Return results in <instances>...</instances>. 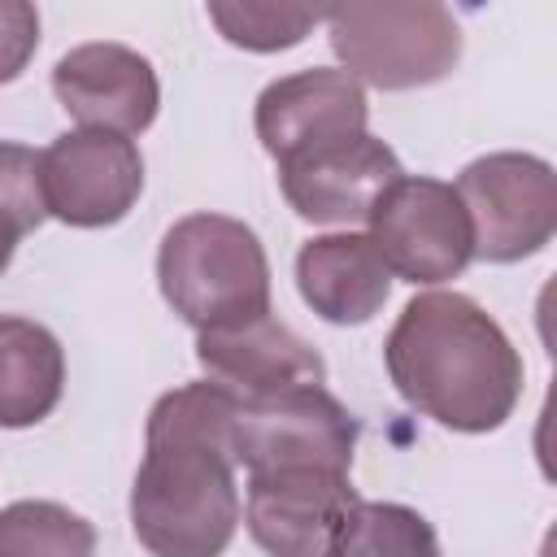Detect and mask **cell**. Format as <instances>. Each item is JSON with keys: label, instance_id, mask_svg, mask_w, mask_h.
Wrapping results in <instances>:
<instances>
[{"label": "cell", "instance_id": "obj_1", "mask_svg": "<svg viewBox=\"0 0 557 557\" xmlns=\"http://www.w3.org/2000/svg\"><path fill=\"white\" fill-rule=\"evenodd\" d=\"M235 396L218 383L165 392L148 413L131 527L152 557H218L239 527L231 457Z\"/></svg>", "mask_w": 557, "mask_h": 557}, {"label": "cell", "instance_id": "obj_2", "mask_svg": "<svg viewBox=\"0 0 557 557\" xmlns=\"http://www.w3.org/2000/svg\"><path fill=\"white\" fill-rule=\"evenodd\" d=\"M396 392L448 431H496L522 396V357L500 322L461 292H426L387 335Z\"/></svg>", "mask_w": 557, "mask_h": 557}, {"label": "cell", "instance_id": "obj_3", "mask_svg": "<svg viewBox=\"0 0 557 557\" xmlns=\"http://www.w3.org/2000/svg\"><path fill=\"white\" fill-rule=\"evenodd\" d=\"M157 278L170 309L196 331L270 313L265 248L244 222L222 213H191L174 222L157 252Z\"/></svg>", "mask_w": 557, "mask_h": 557}, {"label": "cell", "instance_id": "obj_4", "mask_svg": "<svg viewBox=\"0 0 557 557\" xmlns=\"http://www.w3.org/2000/svg\"><path fill=\"white\" fill-rule=\"evenodd\" d=\"M331 48L352 78L383 91L426 87L461 57V26L444 4H339L326 9Z\"/></svg>", "mask_w": 557, "mask_h": 557}, {"label": "cell", "instance_id": "obj_5", "mask_svg": "<svg viewBox=\"0 0 557 557\" xmlns=\"http://www.w3.org/2000/svg\"><path fill=\"white\" fill-rule=\"evenodd\" d=\"M457 200L474 257L509 265L540 252L557 226V174L531 152H492L461 170Z\"/></svg>", "mask_w": 557, "mask_h": 557}, {"label": "cell", "instance_id": "obj_6", "mask_svg": "<svg viewBox=\"0 0 557 557\" xmlns=\"http://www.w3.org/2000/svg\"><path fill=\"white\" fill-rule=\"evenodd\" d=\"M231 457L248 474L261 470H339L348 474L357 448V418L322 387H292L261 400H235Z\"/></svg>", "mask_w": 557, "mask_h": 557}, {"label": "cell", "instance_id": "obj_7", "mask_svg": "<svg viewBox=\"0 0 557 557\" xmlns=\"http://www.w3.org/2000/svg\"><path fill=\"white\" fill-rule=\"evenodd\" d=\"M370 244L383 265L409 283H444L474 257L457 191L440 178H396L370 209Z\"/></svg>", "mask_w": 557, "mask_h": 557}, {"label": "cell", "instance_id": "obj_8", "mask_svg": "<svg viewBox=\"0 0 557 557\" xmlns=\"http://www.w3.org/2000/svg\"><path fill=\"white\" fill-rule=\"evenodd\" d=\"M39 187L52 218L70 226H113L144 191V157L126 135L70 131L39 152Z\"/></svg>", "mask_w": 557, "mask_h": 557}, {"label": "cell", "instance_id": "obj_9", "mask_svg": "<svg viewBox=\"0 0 557 557\" xmlns=\"http://www.w3.org/2000/svg\"><path fill=\"white\" fill-rule=\"evenodd\" d=\"M357 492L348 474L296 466L248 474V535L270 557H326L335 531L352 513Z\"/></svg>", "mask_w": 557, "mask_h": 557}, {"label": "cell", "instance_id": "obj_10", "mask_svg": "<svg viewBox=\"0 0 557 557\" xmlns=\"http://www.w3.org/2000/svg\"><path fill=\"white\" fill-rule=\"evenodd\" d=\"M366 91L348 70H300L257 96V139L274 161L366 135Z\"/></svg>", "mask_w": 557, "mask_h": 557}, {"label": "cell", "instance_id": "obj_11", "mask_svg": "<svg viewBox=\"0 0 557 557\" xmlns=\"http://www.w3.org/2000/svg\"><path fill=\"white\" fill-rule=\"evenodd\" d=\"M52 91L83 131L139 135L152 126L161 87L152 65L126 44H83L70 48L52 70Z\"/></svg>", "mask_w": 557, "mask_h": 557}, {"label": "cell", "instance_id": "obj_12", "mask_svg": "<svg viewBox=\"0 0 557 557\" xmlns=\"http://www.w3.org/2000/svg\"><path fill=\"white\" fill-rule=\"evenodd\" d=\"M196 357L209 374V383L226 387L235 400H261L292 387H322L326 366L292 326L261 313L235 326L200 331Z\"/></svg>", "mask_w": 557, "mask_h": 557}, {"label": "cell", "instance_id": "obj_13", "mask_svg": "<svg viewBox=\"0 0 557 557\" xmlns=\"http://www.w3.org/2000/svg\"><path fill=\"white\" fill-rule=\"evenodd\" d=\"M396 178H400V161L374 135H357V139L318 148L309 157L278 161V183L287 205L305 222H322V226L366 222L379 196Z\"/></svg>", "mask_w": 557, "mask_h": 557}, {"label": "cell", "instance_id": "obj_14", "mask_svg": "<svg viewBox=\"0 0 557 557\" xmlns=\"http://www.w3.org/2000/svg\"><path fill=\"white\" fill-rule=\"evenodd\" d=\"M296 283L318 318L335 326H357L383 309L392 292V270L383 265L370 235L344 231V235H318L300 248Z\"/></svg>", "mask_w": 557, "mask_h": 557}, {"label": "cell", "instance_id": "obj_15", "mask_svg": "<svg viewBox=\"0 0 557 557\" xmlns=\"http://www.w3.org/2000/svg\"><path fill=\"white\" fill-rule=\"evenodd\" d=\"M65 387V352L57 335L30 318H0V426L44 422Z\"/></svg>", "mask_w": 557, "mask_h": 557}, {"label": "cell", "instance_id": "obj_16", "mask_svg": "<svg viewBox=\"0 0 557 557\" xmlns=\"http://www.w3.org/2000/svg\"><path fill=\"white\" fill-rule=\"evenodd\" d=\"M0 557H100V540L57 500H13L0 509Z\"/></svg>", "mask_w": 557, "mask_h": 557}, {"label": "cell", "instance_id": "obj_17", "mask_svg": "<svg viewBox=\"0 0 557 557\" xmlns=\"http://www.w3.org/2000/svg\"><path fill=\"white\" fill-rule=\"evenodd\" d=\"M326 557H440V540L431 522L409 505L357 500Z\"/></svg>", "mask_w": 557, "mask_h": 557}, {"label": "cell", "instance_id": "obj_18", "mask_svg": "<svg viewBox=\"0 0 557 557\" xmlns=\"http://www.w3.org/2000/svg\"><path fill=\"white\" fill-rule=\"evenodd\" d=\"M209 22L248 52H278L300 44L318 22L322 9H300V4H209Z\"/></svg>", "mask_w": 557, "mask_h": 557}, {"label": "cell", "instance_id": "obj_19", "mask_svg": "<svg viewBox=\"0 0 557 557\" xmlns=\"http://www.w3.org/2000/svg\"><path fill=\"white\" fill-rule=\"evenodd\" d=\"M48 218L39 187V157L22 144H0V270L13 261L22 235Z\"/></svg>", "mask_w": 557, "mask_h": 557}, {"label": "cell", "instance_id": "obj_20", "mask_svg": "<svg viewBox=\"0 0 557 557\" xmlns=\"http://www.w3.org/2000/svg\"><path fill=\"white\" fill-rule=\"evenodd\" d=\"M39 48V13L26 0H0V83H13Z\"/></svg>", "mask_w": 557, "mask_h": 557}]
</instances>
